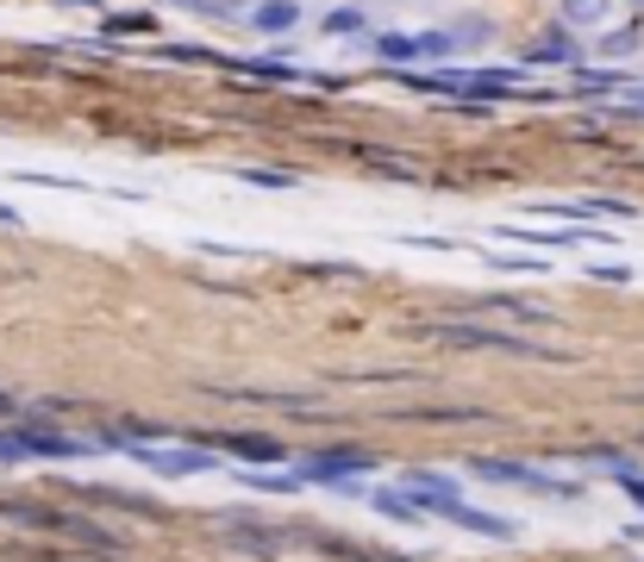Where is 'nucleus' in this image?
Segmentation results:
<instances>
[{
	"instance_id": "obj_8",
	"label": "nucleus",
	"mask_w": 644,
	"mask_h": 562,
	"mask_svg": "<svg viewBox=\"0 0 644 562\" xmlns=\"http://www.w3.org/2000/svg\"><path fill=\"white\" fill-rule=\"evenodd\" d=\"M445 519L476 531V538H513V519H494V513H482V506H469V500H450Z\"/></svg>"
},
{
	"instance_id": "obj_1",
	"label": "nucleus",
	"mask_w": 644,
	"mask_h": 562,
	"mask_svg": "<svg viewBox=\"0 0 644 562\" xmlns=\"http://www.w3.org/2000/svg\"><path fill=\"white\" fill-rule=\"evenodd\" d=\"M426 338H438V344H463V350H507V356H545V363H557V356H564L557 344H538V338H520V331H494V326H426Z\"/></svg>"
},
{
	"instance_id": "obj_20",
	"label": "nucleus",
	"mask_w": 644,
	"mask_h": 562,
	"mask_svg": "<svg viewBox=\"0 0 644 562\" xmlns=\"http://www.w3.org/2000/svg\"><path fill=\"white\" fill-rule=\"evenodd\" d=\"M594 275H601V282H632V269H625V263H601Z\"/></svg>"
},
{
	"instance_id": "obj_18",
	"label": "nucleus",
	"mask_w": 644,
	"mask_h": 562,
	"mask_svg": "<svg viewBox=\"0 0 644 562\" xmlns=\"http://www.w3.org/2000/svg\"><path fill=\"white\" fill-rule=\"evenodd\" d=\"M25 456H32V450H25L20 438H0V463H25Z\"/></svg>"
},
{
	"instance_id": "obj_9",
	"label": "nucleus",
	"mask_w": 644,
	"mask_h": 562,
	"mask_svg": "<svg viewBox=\"0 0 644 562\" xmlns=\"http://www.w3.org/2000/svg\"><path fill=\"white\" fill-rule=\"evenodd\" d=\"M20 444L32 450V456H81V438H69V431H44V426H25L20 431Z\"/></svg>"
},
{
	"instance_id": "obj_13",
	"label": "nucleus",
	"mask_w": 644,
	"mask_h": 562,
	"mask_svg": "<svg viewBox=\"0 0 644 562\" xmlns=\"http://www.w3.org/2000/svg\"><path fill=\"white\" fill-rule=\"evenodd\" d=\"M564 20L569 25H601V20H613V0H564Z\"/></svg>"
},
{
	"instance_id": "obj_12",
	"label": "nucleus",
	"mask_w": 644,
	"mask_h": 562,
	"mask_svg": "<svg viewBox=\"0 0 644 562\" xmlns=\"http://www.w3.org/2000/svg\"><path fill=\"white\" fill-rule=\"evenodd\" d=\"M482 312H507V319H532V326H538V319H550L538 300H513V294H494V300H482Z\"/></svg>"
},
{
	"instance_id": "obj_3",
	"label": "nucleus",
	"mask_w": 644,
	"mask_h": 562,
	"mask_svg": "<svg viewBox=\"0 0 644 562\" xmlns=\"http://www.w3.org/2000/svg\"><path fill=\"white\" fill-rule=\"evenodd\" d=\"M476 475H482V482H501V487L545 494V500H569V494H576V487L557 482V475H538V469H526V463H501V456H482V463H476Z\"/></svg>"
},
{
	"instance_id": "obj_2",
	"label": "nucleus",
	"mask_w": 644,
	"mask_h": 562,
	"mask_svg": "<svg viewBox=\"0 0 644 562\" xmlns=\"http://www.w3.org/2000/svg\"><path fill=\"white\" fill-rule=\"evenodd\" d=\"M0 519L32 525V531H57V538H76V543H95V550H107V557L119 550L113 531H100V525L76 519V513H51V506H0Z\"/></svg>"
},
{
	"instance_id": "obj_19",
	"label": "nucleus",
	"mask_w": 644,
	"mask_h": 562,
	"mask_svg": "<svg viewBox=\"0 0 644 562\" xmlns=\"http://www.w3.org/2000/svg\"><path fill=\"white\" fill-rule=\"evenodd\" d=\"M620 487H625V494H632V500L644 506V482H638V475H632V469H620Z\"/></svg>"
},
{
	"instance_id": "obj_22",
	"label": "nucleus",
	"mask_w": 644,
	"mask_h": 562,
	"mask_svg": "<svg viewBox=\"0 0 644 562\" xmlns=\"http://www.w3.org/2000/svg\"><path fill=\"white\" fill-rule=\"evenodd\" d=\"M638 400H644V388H638Z\"/></svg>"
},
{
	"instance_id": "obj_5",
	"label": "nucleus",
	"mask_w": 644,
	"mask_h": 562,
	"mask_svg": "<svg viewBox=\"0 0 644 562\" xmlns=\"http://www.w3.org/2000/svg\"><path fill=\"white\" fill-rule=\"evenodd\" d=\"M351 469H370V456H357V450H313V456H301V475H294V482L345 487L351 482Z\"/></svg>"
},
{
	"instance_id": "obj_6",
	"label": "nucleus",
	"mask_w": 644,
	"mask_h": 562,
	"mask_svg": "<svg viewBox=\"0 0 644 562\" xmlns=\"http://www.w3.org/2000/svg\"><path fill=\"white\" fill-rule=\"evenodd\" d=\"M389 63H413V57H450L457 44H450V32H419V38H407V32H389V38L375 44Z\"/></svg>"
},
{
	"instance_id": "obj_14",
	"label": "nucleus",
	"mask_w": 644,
	"mask_h": 562,
	"mask_svg": "<svg viewBox=\"0 0 644 562\" xmlns=\"http://www.w3.org/2000/svg\"><path fill=\"white\" fill-rule=\"evenodd\" d=\"M469 88L482 100H494V95H513L520 88V69H489V76H469Z\"/></svg>"
},
{
	"instance_id": "obj_4",
	"label": "nucleus",
	"mask_w": 644,
	"mask_h": 562,
	"mask_svg": "<svg viewBox=\"0 0 644 562\" xmlns=\"http://www.w3.org/2000/svg\"><path fill=\"white\" fill-rule=\"evenodd\" d=\"M144 469L156 475H200V469H219L214 450H195V444H125Z\"/></svg>"
},
{
	"instance_id": "obj_10",
	"label": "nucleus",
	"mask_w": 644,
	"mask_h": 562,
	"mask_svg": "<svg viewBox=\"0 0 644 562\" xmlns=\"http://www.w3.org/2000/svg\"><path fill=\"white\" fill-rule=\"evenodd\" d=\"M375 500V513H389V519H426V506H419V494H413V487H375L370 494Z\"/></svg>"
},
{
	"instance_id": "obj_7",
	"label": "nucleus",
	"mask_w": 644,
	"mask_h": 562,
	"mask_svg": "<svg viewBox=\"0 0 644 562\" xmlns=\"http://www.w3.org/2000/svg\"><path fill=\"white\" fill-rule=\"evenodd\" d=\"M244 25H251V32H263V38H282V32H294V25H301V7H294V0H256Z\"/></svg>"
},
{
	"instance_id": "obj_17",
	"label": "nucleus",
	"mask_w": 644,
	"mask_h": 562,
	"mask_svg": "<svg viewBox=\"0 0 644 562\" xmlns=\"http://www.w3.org/2000/svg\"><path fill=\"white\" fill-rule=\"evenodd\" d=\"M238 175H244L251 188H282V195L294 188V175H282V169H238Z\"/></svg>"
},
{
	"instance_id": "obj_21",
	"label": "nucleus",
	"mask_w": 644,
	"mask_h": 562,
	"mask_svg": "<svg viewBox=\"0 0 644 562\" xmlns=\"http://www.w3.org/2000/svg\"><path fill=\"white\" fill-rule=\"evenodd\" d=\"M0 225H25V213H20V207H7V200H0Z\"/></svg>"
},
{
	"instance_id": "obj_16",
	"label": "nucleus",
	"mask_w": 644,
	"mask_h": 562,
	"mask_svg": "<svg viewBox=\"0 0 644 562\" xmlns=\"http://www.w3.org/2000/svg\"><path fill=\"white\" fill-rule=\"evenodd\" d=\"M532 63H576V44L569 38H545L538 51H532Z\"/></svg>"
},
{
	"instance_id": "obj_11",
	"label": "nucleus",
	"mask_w": 644,
	"mask_h": 562,
	"mask_svg": "<svg viewBox=\"0 0 644 562\" xmlns=\"http://www.w3.org/2000/svg\"><path fill=\"white\" fill-rule=\"evenodd\" d=\"M219 450L251 456V463H282V444H275V438H256V431H232V438H219Z\"/></svg>"
},
{
	"instance_id": "obj_15",
	"label": "nucleus",
	"mask_w": 644,
	"mask_h": 562,
	"mask_svg": "<svg viewBox=\"0 0 644 562\" xmlns=\"http://www.w3.org/2000/svg\"><path fill=\"white\" fill-rule=\"evenodd\" d=\"M363 13H357V7H338V13H326V32H332V38H351V32H363Z\"/></svg>"
}]
</instances>
